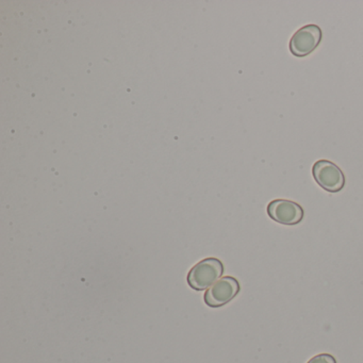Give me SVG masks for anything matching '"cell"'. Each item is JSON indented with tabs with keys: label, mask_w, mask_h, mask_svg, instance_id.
I'll use <instances>...</instances> for the list:
<instances>
[{
	"label": "cell",
	"mask_w": 363,
	"mask_h": 363,
	"mask_svg": "<svg viewBox=\"0 0 363 363\" xmlns=\"http://www.w3.org/2000/svg\"><path fill=\"white\" fill-rule=\"evenodd\" d=\"M224 273V264L218 258H206L197 263L189 272V286L196 291H203L216 284Z\"/></svg>",
	"instance_id": "obj_1"
},
{
	"label": "cell",
	"mask_w": 363,
	"mask_h": 363,
	"mask_svg": "<svg viewBox=\"0 0 363 363\" xmlns=\"http://www.w3.org/2000/svg\"><path fill=\"white\" fill-rule=\"evenodd\" d=\"M312 175L316 184L329 193H337L345 186V175L342 169L331 161H316L312 167Z\"/></svg>",
	"instance_id": "obj_2"
},
{
	"label": "cell",
	"mask_w": 363,
	"mask_h": 363,
	"mask_svg": "<svg viewBox=\"0 0 363 363\" xmlns=\"http://www.w3.org/2000/svg\"><path fill=\"white\" fill-rule=\"evenodd\" d=\"M322 29L315 24L306 25L299 28L291 38L289 48L297 58L309 56L322 42Z\"/></svg>",
	"instance_id": "obj_3"
},
{
	"label": "cell",
	"mask_w": 363,
	"mask_h": 363,
	"mask_svg": "<svg viewBox=\"0 0 363 363\" xmlns=\"http://www.w3.org/2000/svg\"><path fill=\"white\" fill-rule=\"evenodd\" d=\"M241 286L239 281L235 277L226 276L220 278L216 282L211 288L206 291L205 299L206 305L210 308H220L226 303H230L238 294H239Z\"/></svg>",
	"instance_id": "obj_4"
},
{
	"label": "cell",
	"mask_w": 363,
	"mask_h": 363,
	"mask_svg": "<svg viewBox=\"0 0 363 363\" xmlns=\"http://www.w3.org/2000/svg\"><path fill=\"white\" fill-rule=\"evenodd\" d=\"M267 211L272 220L286 226L299 224L305 216L303 207L289 199H274L267 205Z\"/></svg>",
	"instance_id": "obj_5"
},
{
	"label": "cell",
	"mask_w": 363,
	"mask_h": 363,
	"mask_svg": "<svg viewBox=\"0 0 363 363\" xmlns=\"http://www.w3.org/2000/svg\"><path fill=\"white\" fill-rule=\"evenodd\" d=\"M307 363H337V359L330 354H320L312 357Z\"/></svg>",
	"instance_id": "obj_6"
}]
</instances>
